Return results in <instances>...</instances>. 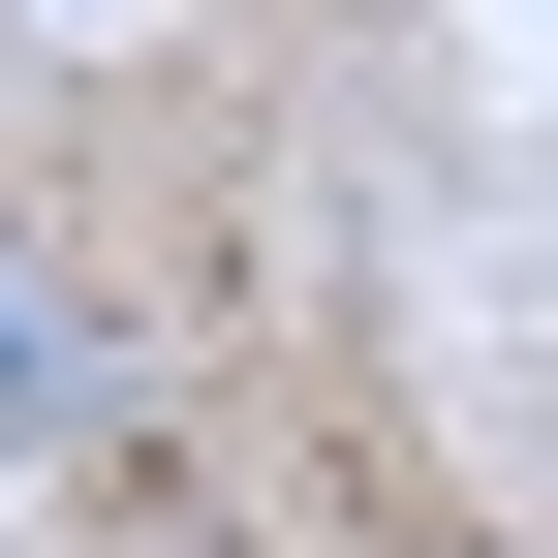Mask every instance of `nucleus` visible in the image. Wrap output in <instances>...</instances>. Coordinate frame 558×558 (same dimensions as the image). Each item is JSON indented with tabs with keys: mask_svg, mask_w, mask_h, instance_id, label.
<instances>
[{
	"mask_svg": "<svg viewBox=\"0 0 558 558\" xmlns=\"http://www.w3.org/2000/svg\"><path fill=\"white\" fill-rule=\"evenodd\" d=\"M0 435H94V341H62V279L0 248Z\"/></svg>",
	"mask_w": 558,
	"mask_h": 558,
	"instance_id": "f257e3e1",
	"label": "nucleus"
},
{
	"mask_svg": "<svg viewBox=\"0 0 558 558\" xmlns=\"http://www.w3.org/2000/svg\"><path fill=\"white\" fill-rule=\"evenodd\" d=\"M62 32H94V0H62Z\"/></svg>",
	"mask_w": 558,
	"mask_h": 558,
	"instance_id": "f03ea898",
	"label": "nucleus"
}]
</instances>
